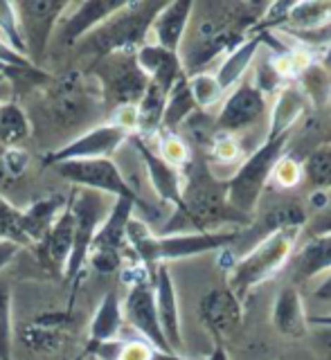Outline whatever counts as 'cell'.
<instances>
[{"mask_svg":"<svg viewBox=\"0 0 331 360\" xmlns=\"http://www.w3.org/2000/svg\"><path fill=\"white\" fill-rule=\"evenodd\" d=\"M165 3H124L122 9L108 16L101 25L77 43L97 59L111 54H135L146 43L156 16L161 14Z\"/></svg>","mask_w":331,"mask_h":360,"instance_id":"cell-1","label":"cell"},{"mask_svg":"<svg viewBox=\"0 0 331 360\" xmlns=\"http://www.w3.org/2000/svg\"><path fill=\"white\" fill-rule=\"evenodd\" d=\"M293 133L264 140L255 151H250L239 162L237 172L225 180L227 205L248 221L255 217L257 207L261 205V198H264V191L270 183V176L275 172L277 162L289 153Z\"/></svg>","mask_w":331,"mask_h":360,"instance_id":"cell-2","label":"cell"},{"mask_svg":"<svg viewBox=\"0 0 331 360\" xmlns=\"http://www.w3.org/2000/svg\"><path fill=\"white\" fill-rule=\"evenodd\" d=\"M302 236L300 228H287L273 232L266 239H261L255 248L239 257L227 275V288H230L239 300H244L253 288L268 281L273 275H277L282 268H287L289 259L295 252Z\"/></svg>","mask_w":331,"mask_h":360,"instance_id":"cell-3","label":"cell"},{"mask_svg":"<svg viewBox=\"0 0 331 360\" xmlns=\"http://www.w3.org/2000/svg\"><path fill=\"white\" fill-rule=\"evenodd\" d=\"M68 202H70L75 217V243H73L70 259H68V264L63 268V277L68 284H73V281L77 284V279L84 273V266L88 262L90 243H93L99 225L108 217L113 202L108 200L106 194H99V191H90V189L75 191L73 196H68Z\"/></svg>","mask_w":331,"mask_h":360,"instance_id":"cell-4","label":"cell"},{"mask_svg":"<svg viewBox=\"0 0 331 360\" xmlns=\"http://www.w3.org/2000/svg\"><path fill=\"white\" fill-rule=\"evenodd\" d=\"M68 183L77 185L79 189H90L99 191V194L115 196V198H127L135 202V207L142 210L144 214H151L154 207L146 200H142L135 189L129 185V180L124 178L120 167L111 158H99V160H75V162H61L52 167Z\"/></svg>","mask_w":331,"mask_h":360,"instance_id":"cell-5","label":"cell"},{"mask_svg":"<svg viewBox=\"0 0 331 360\" xmlns=\"http://www.w3.org/2000/svg\"><path fill=\"white\" fill-rule=\"evenodd\" d=\"M93 79L111 110L118 106H138L149 86V79L135 61V54H111L97 59L93 65Z\"/></svg>","mask_w":331,"mask_h":360,"instance_id":"cell-6","label":"cell"},{"mask_svg":"<svg viewBox=\"0 0 331 360\" xmlns=\"http://www.w3.org/2000/svg\"><path fill=\"white\" fill-rule=\"evenodd\" d=\"M135 214V202L127 198H115L104 223L99 225L93 243H90L88 262L99 275H111L122 268L127 245V225Z\"/></svg>","mask_w":331,"mask_h":360,"instance_id":"cell-7","label":"cell"},{"mask_svg":"<svg viewBox=\"0 0 331 360\" xmlns=\"http://www.w3.org/2000/svg\"><path fill=\"white\" fill-rule=\"evenodd\" d=\"M68 5L70 3H65V0H23V3H14L18 27L23 41H25V56L34 68H39V63L43 61L56 22L65 14Z\"/></svg>","mask_w":331,"mask_h":360,"instance_id":"cell-8","label":"cell"},{"mask_svg":"<svg viewBox=\"0 0 331 360\" xmlns=\"http://www.w3.org/2000/svg\"><path fill=\"white\" fill-rule=\"evenodd\" d=\"M306 221H309V210H306V205H302L298 200H280L275 205H268L261 214H255V219H250L246 230H242V234H239L237 243L232 248H227V250H223V255L235 257L232 262H237L239 257H244L250 248H255L261 239H266L273 232L287 230V228L304 230Z\"/></svg>","mask_w":331,"mask_h":360,"instance_id":"cell-9","label":"cell"},{"mask_svg":"<svg viewBox=\"0 0 331 360\" xmlns=\"http://www.w3.org/2000/svg\"><path fill=\"white\" fill-rule=\"evenodd\" d=\"M131 135L127 131L118 129L115 124H101L79 135L73 142H68L61 149H56L43 158L45 167H54L61 162H75V160H99V158H111L120 146L127 142Z\"/></svg>","mask_w":331,"mask_h":360,"instance_id":"cell-10","label":"cell"},{"mask_svg":"<svg viewBox=\"0 0 331 360\" xmlns=\"http://www.w3.org/2000/svg\"><path fill=\"white\" fill-rule=\"evenodd\" d=\"M266 108H268L266 97L250 82H242L223 97L219 112L214 117V129L219 133L237 135L239 131L255 127L264 117Z\"/></svg>","mask_w":331,"mask_h":360,"instance_id":"cell-11","label":"cell"},{"mask_svg":"<svg viewBox=\"0 0 331 360\" xmlns=\"http://www.w3.org/2000/svg\"><path fill=\"white\" fill-rule=\"evenodd\" d=\"M122 315L127 318V322L133 326V329L140 333L142 340L149 342L156 352L174 354L165 340L163 329H161L151 281H140V284L129 286L127 300L122 302Z\"/></svg>","mask_w":331,"mask_h":360,"instance_id":"cell-12","label":"cell"},{"mask_svg":"<svg viewBox=\"0 0 331 360\" xmlns=\"http://www.w3.org/2000/svg\"><path fill=\"white\" fill-rule=\"evenodd\" d=\"M90 86L86 84L84 72L70 70L61 77H56L50 88V108L54 117L63 124L82 122L90 110Z\"/></svg>","mask_w":331,"mask_h":360,"instance_id":"cell-13","label":"cell"},{"mask_svg":"<svg viewBox=\"0 0 331 360\" xmlns=\"http://www.w3.org/2000/svg\"><path fill=\"white\" fill-rule=\"evenodd\" d=\"M199 313L203 324L214 335L216 345H221V338L237 331L244 322V304L227 286L205 292L199 304Z\"/></svg>","mask_w":331,"mask_h":360,"instance_id":"cell-14","label":"cell"},{"mask_svg":"<svg viewBox=\"0 0 331 360\" xmlns=\"http://www.w3.org/2000/svg\"><path fill=\"white\" fill-rule=\"evenodd\" d=\"M127 0H86V3H70L73 14H63L59 25V39L63 45H77L86 34L101 25L108 16L124 7Z\"/></svg>","mask_w":331,"mask_h":360,"instance_id":"cell-15","label":"cell"},{"mask_svg":"<svg viewBox=\"0 0 331 360\" xmlns=\"http://www.w3.org/2000/svg\"><path fill=\"white\" fill-rule=\"evenodd\" d=\"M154 297H156V311L161 320V329L165 333V340L171 347V352H182V333H180V309H178V295L176 284L171 277L167 264L154 266Z\"/></svg>","mask_w":331,"mask_h":360,"instance_id":"cell-16","label":"cell"},{"mask_svg":"<svg viewBox=\"0 0 331 360\" xmlns=\"http://www.w3.org/2000/svg\"><path fill=\"white\" fill-rule=\"evenodd\" d=\"M287 270L293 286L306 284V281L331 273V234L306 236L300 248H295Z\"/></svg>","mask_w":331,"mask_h":360,"instance_id":"cell-17","label":"cell"},{"mask_svg":"<svg viewBox=\"0 0 331 360\" xmlns=\"http://www.w3.org/2000/svg\"><path fill=\"white\" fill-rule=\"evenodd\" d=\"M133 142L142 158L146 176H149V183L158 194V198L169 202V205L174 207V212H180L182 210V174L171 165H167L151 146H146V140L140 138V135H135Z\"/></svg>","mask_w":331,"mask_h":360,"instance_id":"cell-18","label":"cell"},{"mask_svg":"<svg viewBox=\"0 0 331 360\" xmlns=\"http://www.w3.org/2000/svg\"><path fill=\"white\" fill-rule=\"evenodd\" d=\"M311 99L300 88V84H289L277 90L275 101L270 106V117H268V131L264 140L280 138V135L293 133L304 122L306 112H309Z\"/></svg>","mask_w":331,"mask_h":360,"instance_id":"cell-19","label":"cell"},{"mask_svg":"<svg viewBox=\"0 0 331 360\" xmlns=\"http://www.w3.org/2000/svg\"><path fill=\"white\" fill-rule=\"evenodd\" d=\"M270 322L280 335L291 338V340H300V338L309 335V315H306L304 297L298 286L287 284L277 290L270 311Z\"/></svg>","mask_w":331,"mask_h":360,"instance_id":"cell-20","label":"cell"},{"mask_svg":"<svg viewBox=\"0 0 331 360\" xmlns=\"http://www.w3.org/2000/svg\"><path fill=\"white\" fill-rule=\"evenodd\" d=\"M264 41H266V32L257 30L255 34L246 37L242 43L235 45V48L223 56V61L219 65V70L214 72V77H216V82H219V86L225 95L244 82V77L250 70L253 61L257 59V52H259Z\"/></svg>","mask_w":331,"mask_h":360,"instance_id":"cell-21","label":"cell"},{"mask_svg":"<svg viewBox=\"0 0 331 360\" xmlns=\"http://www.w3.org/2000/svg\"><path fill=\"white\" fill-rule=\"evenodd\" d=\"M194 14V3L192 0H176V3H165L161 9V14L156 16L151 32L154 34V43L161 45V48L176 52L180 50L182 39H185V32L189 25V18Z\"/></svg>","mask_w":331,"mask_h":360,"instance_id":"cell-22","label":"cell"},{"mask_svg":"<svg viewBox=\"0 0 331 360\" xmlns=\"http://www.w3.org/2000/svg\"><path fill=\"white\" fill-rule=\"evenodd\" d=\"M135 61H138L140 70L146 75L151 84L161 86L163 90H171L178 79L185 75L182 72L180 56L176 52H169L156 43H144L142 48L135 52Z\"/></svg>","mask_w":331,"mask_h":360,"instance_id":"cell-23","label":"cell"},{"mask_svg":"<svg viewBox=\"0 0 331 360\" xmlns=\"http://www.w3.org/2000/svg\"><path fill=\"white\" fill-rule=\"evenodd\" d=\"M68 202V196H45L34 200L32 205H27L25 210H20V225H23V234L30 245H41L43 239L48 236L50 228L54 225V221L59 219V214L63 212Z\"/></svg>","mask_w":331,"mask_h":360,"instance_id":"cell-24","label":"cell"},{"mask_svg":"<svg viewBox=\"0 0 331 360\" xmlns=\"http://www.w3.org/2000/svg\"><path fill=\"white\" fill-rule=\"evenodd\" d=\"M73 243H75V217H73L70 202H65L63 212L59 214V219L54 221V225L50 228L48 236L43 239L41 248L45 250L48 262L63 273V268L73 252Z\"/></svg>","mask_w":331,"mask_h":360,"instance_id":"cell-25","label":"cell"},{"mask_svg":"<svg viewBox=\"0 0 331 360\" xmlns=\"http://www.w3.org/2000/svg\"><path fill=\"white\" fill-rule=\"evenodd\" d=\"M122 324H124V315H122V302L118 297V290H108L101 297L95 311V318L90 322V345L118 340Z\"/></svg>","mask_w":331,"mask_h":360,"instance_id":"cell-26","label":"cell"},{"mask_svg":"<svg viewBox=\"0 0 331 360\" xmlns=\"http://www.w3.org/2000/svg\"><path fill=\"white\" fill-rule=\"evenodd\" d=\"M68 324V313H45L39 320H34L23 338H25V345L32 347L34 352H52V349L59 347L63 329Z\"/></svg>","mask_w":331,"mask_h":360,"instance_id":"cell-27","label":"cell"},{"mask_svg":"<svg viewBox=\"0 0 331 360\" xmlns=\"http://www.w3.org/2000/svg\"><path fill=\"white\" fill-rule=\"evenodd\" d=\"M196 104H194L187 77L182 75L178 82L171 86L167 93V104H165V115H163V127L161 133H178V129L185 124L194 112H196Z\"/></svg>","mask_w":331,"mask_h":360,"instance_id":"cell-28","label":"cell"},{"mask_svg":"<svg viewBox=\"0 0 331 360\" xmlns=\"http://www.w3.org/2000/svg\"><path fill=\"white\" fill-rule=\"evenodd\" d=\"M165 104H167V90L149 82L142 99L138 101V135L140 138H151V135L161 133L163 127V115H165Z\"/></svg>","mask_w":331,"mask_h":360,"instance_id":"cell-29","label":"cell"},{"mask_svg":"<svg viewBox=\"0 0 331 360\" xmlns=\"http://www.w3.org/2000/svg\"><path fill=\"white\" fill-rule=\"evenodd\" d=\"M32 133L30 120L16 101H0V149L18 146Z\"/></svg>","mask_w":331,"mask_h":360,"instance_id":"cell-30","label":"cell"},{"mask_svg":"<svg viewBox=\"0 0 331 360\" xmlns=\"http://www.w3.org/2000/svg\"><path fill=\"white\" fill-rule=\"evenodd\" d=\"M302 167V183L309 185L311 191L331 189V144H320L309 155L300 160Z\"/></svg>","mask_w":331,"mask_h":360,"instance_id":"cell-31","label":"cell"},{"mask_svg":"<svg viewBox=\"0 0 331 360\" xmlns=\"http://www.w3.org/2000/svg\"><path fill=\"white\" fill-rule=\"evenodd\" d=\"M331 22V3H293L287 30L289 32H309Z\"/></svg>","mask_w":331,"mask_h":360,"instance_id":"cell-32","label":"cell"},{"mask_svg":"<svg viewBox=\"0 0 331 360\" xmlns=\"http://www.w3.org/2000/svg\"><path fill=\"white\" fill-rule=\"evenodd\" d=\"M187 86H189L194 104H196V108L203 112H208L214 106H221V101L225 97L219 82H216V77L208 70L187 77Z\"/></svg>","mask_w":331,"mask_h":360,"instance_id":"cell-33","label":"cell"},{"mask_svg":"<svg viewBox=\"0 0 331 360\" xmlns=\"http://www.w3.org/2000/svg\"><path fill=\"white\" fill-rule=\"evenodd\" d=\"M0 41H3L9 50H14L18 56H23V59L27 61L25 41H23V34L18 27V16H16L14 3H0Z\"/></svg>","mask_w":331,"mask_h":360,"instance_id":"cell-34","label":"cell"},{"mask_svg":"<svg viewBox=\"0 0 331 360\" xmlns=\"http://www.w3.org/2000/svg\"><path fill=\"white\" fill-rule=\"evenodd\" d=\"M156 153L161 155L167 165L178 169V172H182L192 160L189 144L185 138H180L178 133H161V144H158Z\"/></svg>","mask_w":331,"mask_h":360,"instance_id":"cell-35","label":"cell"},{"mask_svg":"<svg viewBox=\"0 0 331 360\" xmlns=\"http://www.w3.org/2000/svg\"><path fill=\"white\" fill-rule=\"evenodd\" d=\"M0 241L18 243L20 248H27V239L23 234L20 225V210L14 207L11 202L0 194Z\"/></svg>","mask_w":331,"mask_h":360,"instance_id":"cell-36","label":"cell"},{"mask_svg":"<svg viewBox=\"0 0 331 360\" xmlns=\"http://www.w3.org/2000/svg\"><path fill=\"white\" fill-rule=\"evenodd\" d=\"M0 360H11V288L0 281Z\"/></svg>","mask_w":331,"mask_h":360,"instance_id":"cell-37","label":"cell"},{"mask_svg":"<svg viewBox=\"0 0 331 360\" xmlns=\"http://www.w3.org/2000/svg\"><path fill=\"white\" fill-rule=\"evenodd\" d=\"M208 149L214 160L221 165H230V162H237L239 158H244V149H242V144H239L237 135H230V133L216 131Z\"/></svg>","mask_w":331,"mask_h":360,"instance_id":"cell-38","label":"cell"},{"mask_svg":"<svg viewBox=\"0 0 331 360\" xmlns=\"http://www.w3.org/2000/svg\"><path fill=\"white\" fill-rule=\"evenodd\" d=\"M0 167H3L5 178L9 183L20 180L25 176L30 167V155L27 151H23L20 146H9V149H0Z\"/></svg>","mask_w":331,"mask_h":360,"instance_id":"cell-39","label":"cell"},{"mask_svg":"<svg viewBox=\"0 0 331 360\" xmlns=\"http://www.w3.org/2000/svg\"><path fill=\"white\" fill-rule=\"evenodd\" d=\"M270 180L275 183L277 187L282 189H293L302 183V167H300V160H295L293 155H284L282 160L277 162L275 172H273Z\"/></svg>","mask_w":331,"mask_h":360,"instance_id":"cell-40","label":"cell"},{"mask_svg":"<svg viewBox=\"0 0 331 360\" xmlns=\"http://www.w3.org/2000/svg\"><path fill=\"white\" fill-rule=\"evenodd\" d=\"M111 124H115L118 129L127 131L131 138L138 133V108L135 106H118L111 110Z\"/></svg>","mask_w":331,"mask_h":360,"instance_id":"cell-41","label":"cell"},{"mask_svg":"<svg viewBox=\"0 0 331 360\" xmlns=\"http://www.w3.org/2000/svg\"><path fill=\"white\" fill-rule=\"evenodd\" d=\"M154 354L156 349L149 342H144L142 338L140 340H124L118 360H154Z\"/></svg>","mask_w":331,"mask_h":360,"instance_id":"cell-42","label":"cell"},{"mask_svg":"<svg viewBox=\"0 0 331 360\" xmlns=\"http://www.w3.org/2000/svg\"><path fill=\"white\" fill-rule=\"evenodd\" d=\"M302 234L306 236H318V234H331V202L323 210L309 214V221H306Z\"/></svg>","mask_w":331,"mask_h":360,"instance_id":"cell-43","label":"cell"},{"mask_svg":"<svg viewBox=\"0 0 331 360\" xmlns=\"http://www.w3.org/2000/svg\"><path fill=\"white\" fill-rule=\"evenodd\" d=\"M313 345L325 360H331V326H313Z\"/></svg>","mask_w":331,"mask_h":360,"instance_id":"cell-44","label":"cell"},{"mask_svg":"<svg viewBox=\"0 0 331 360\" xmlns=\"http://www.w3.org/2000/svg\"><path fill=\"white\" fill-rule=\"evenodd\" d=\"M320 281L316 284V288L311 290V297L318 304H331V273L318 277Z\"/></svg>","mask_w":331,"mask_h":360,"instance_id":"cell-45","label":"cell"},{"mask_svg":"<svg viewBox=\"0 0 331 360\" xmlns=\"http://www.w3.org/2000/svg\"><path fill=\"white\" fill-rule=\"evenodd\" d=\"M20 252V245L18 243H11V241H0V273L3 268H7L11 264V259Z\"/></svg>","mask_w":331,"mask_h":360,"instance_id":"cell-46","label":"cell"},{"mask_svg":"<svg viewBox=\"0 0 331 360\" xmlns=\"http://www.w3.org/2000/svg\"><path fill=\"white\" fill-rule=\"evenodd\" d=\"M309 326H331V313H318L309 318Z\"/></svg>","mask_w":331,"mask_h":360,"instance_id":"cell-47","label":"cell"},{"mask_svg":"<svg viewBox=\"0 0 331 360\" xmlns=\"http://www.w3.org/2000/svg\"><path fill=\"white\" fill-rule=\"evenodd\" d=\"M154 360H192V358H182L180 354H163V352H156Z\"/></svg>","mask_w":331,"mask_h":360,"instance_id":"cell-48","label":"cell"},{"mask_svg":"<svg viewBox=\"0 0 331 360\" xmlns=\"http://www.w3.org/2000/svg\"><path fill=\"white\" fill-rule=\"evenodd\" d=\"M208 360H227V356H225V352H223V347H221V345H216L214 354H212Z\"/></svg>","mask_w":331,"mask_h":360,"instance_id":"cell-49","label":"cell"}]
</instances>
